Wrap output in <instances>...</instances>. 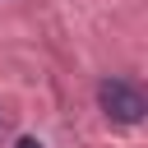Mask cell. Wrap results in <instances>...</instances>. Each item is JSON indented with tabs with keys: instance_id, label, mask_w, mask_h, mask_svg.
Segmentation results:
<instances>
[{
	"instance_id": "cell-1",
	"label": "cell",
	"mask_w": 148,
	"mask_h": 148,
	"mask_svg": "<svg viewBox=\"0 0 148 148\" xmlns=\"http://www.w3.org/2000/svg\"><path fill=\"white\" fill-rule=\"evenodd\" d=\"M97 106H102V116L116 120V125H139V120L148 116V97H143L130 79H102V83H97Z\"/></svg>"
},
{
	"instance_id": "cell-2",
	"label": "cell",
	"mask_w": 148,
	"mask_h": 148,
	"mask_svg": "<svg viewBox=\"0 0 148 148\" xmlns=\"http://www.w3.org/2000/svg\"><path fill=\"white\" fill-rule=\"evenodd\" d=\"M14 148H42V139H32V134H23V139H18Z\"/></svg>"
},
{
	"instance_id": "cell-3",
	"label": "cell",
	"mask_w": 148,
	"mask_h": 148,
	"mask_svg": "<svg viewBox=\"0 0 148 148\" xmlns=\"http://www.w3.org/2000/svg\"><path fill=\"white\" fill-rule=\"evenodd\" d=\"M0 130H5V116H0Z\"/></svg>"
}]
</instances>
